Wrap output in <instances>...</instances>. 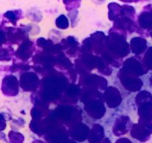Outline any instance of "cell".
<instances>
[{
  "instance_id": "obj_1",
  "label": "cell",
  "mask_w": 152,
  "mask_h": 143,
  "mask_svg": "<svg viewBox=\"0 0 152 143\" xmlns=\"http://www.w3.org/2000/svg\"><path fill=\"white\" fill-rule=\"evenodd\" d=\"M138 24L142 30L152 31V5L144 7L138 17Z\"/></svg>"
},
{
  "instance_id": "obj_2",
  "label": "cell",
  "mask_w": 152,
  "mask_h": 143,
  "mask_svg": "<svg viewBox=\"0 0 152 143\" xmlns=\"http://www.w3.org/2000/svg\"><path fill=\"white\" fill-rule=\"evenodd\" d=\"M139 113L140 116V124L152 123V101L140 104Z\"/></svg>"
},
{
  "instance_id": "obj_3",
  "label": "cell",
  "mask_w": 152,
  "mask_h": 143,
  "mask_svg": "<svg viewBox=\"0 0 152 143\" xmlns=\"http://www.w3.org/2000/svg\"><path fill=\"white\" fill-rule=\"evenodd\" d=\"M2 90L7 96H14L17 93V84L16 78L13 76H7L2 81Z\"/></svg>"
},
{
  "instance_id": "obj_4",
  "label": "cell",
  "mask_w": 152,
  "mask_h": 143,
  "mask_svg": "<svg viewBox=\"0 0 152 143\" xmlns=\"http://www.w3.org/2000/svg\"><path fill=\"white\" fill-rule=\"evenodd\" d=\"M151 134L149 132L148 130L146 129L144 126L140 124L135 125L131 130V136L142 142L148 141L151 138Z\"/></svg>"
},
{
  "instance_id": "obj_5",
  "label": "cell",
  "mask_w": 152,
  "mask_h": 143,
  "mask_svg": "<svg viewBox=\"0 0 152 143\" xmlns=\"http://www.w3.org/2000/svg\"><path fill=\"white\" fill-rule=\"evenodd\" d=\"M132 46L134 52L137 55L143 53L147 48V41L141 37H136L132 40Z\"/></svg>"
},
{
  "instance_id": "obj_6",
  "label": "cell",
  "mask_w": 152,
  "mask_h": 143,
  "mask_svg": "<svg viewBox=\"0 0 152 143\" xmlns=\"http://www.w3.org/2000/svg\"><path fill=\"white\" fill-rule=\"evenodd\" d=\"M121 8H122L121 5H118L117 3H114V2L108 5L110 20H117L118 17L121 15Z\"/></svg>"
},
{
  "instance_id": "obj_7",
  "label": "cell",
  "mask_w": 152,
  "mask_h": 143,
  "mask_svg": "<svg viewBox=\"0 0 152 143\" xmlns=\"http://www.w3.org/2000/svg\"><path fill=\"white\" fill-rule=\"evenodd\" d=\"M92 131L93 132L90 136V139H89L90 143H99L103 137V130L101 127H98V128H95V129L93 128Z\"/></svg>"
},
{
  "instance_id": "obj_8",
  "label": "cell",
  "mask_w": 152,
  "mask_h": 143,
  "mask_svg": "<svg viewBox=\"0 0 152 143\" xmlns=\"http://www.w3.org/2000/svg\"><path fill=\"white\" fill-rule=\"evenodd\" d=\"M143 66L147 70H152V46L149 47L145 54Z\"/></svg>"
},
{
  "instance_id": "obj_9",
  "label": "cell",
  "mask_w": 152,
  "mask_h": 143,
  "mask_svg": "<svg viewBox=\"0 0 152 143\" xmlns=\"http://www.w3.org/2000/svg\"><path fill=\"white\" fill-rule=\"evenodd\" d=\"M21 11H8L4 14V17L11 21L13 24H15L17 20L21 17Z\"/></svg>"
},
{
  "instance_id": "obj_10",
  "label": "cell",
  "mask_w": 152,
  "mask_h": 143,
  "mask_svg": "<svg viewBox=\"0 0 152 143\" xmlns=\"http://www.w3.org/2000/svg\"><path fill=\"white\" fill-rule=\"evenodd\" d=\"M8 137L11 143H23L24 142V136L20 133L11 131L8 134Z\"/></svg>"
},
{
  "instance_id": "obj_11",
  "label": "cell",
  "mask_w": 152,
  "mask_h": 143,
  "mask_svg": "<svg viewBox=\"0 0 152 143\" xmlns=\"http://www.w3.org/2000/svg\"><path fill=\"white\" fill-rule=\"evenodd\" d=\"M64 5H66V8L68 11L76 9L80 6L81 0H64Z\"/></svg>"
},
{
  "instance_id": "obj_12",
  "label": "cell",
  "mask_w": 152,
  "mask_h": 143,
  "mask_svg": "<svg viewBox=\"0 0 152 143\" xmlns=\"http://www.w3.org/2000/svg\"><path fill=\"white\" fill-rule=\"evenodd\" d=\"M56 25L58 27L61 28H66L69 26L68 20H67V18L64 15L60 16L57 19Z\"/></svg>"
},
{
  "instance_id": "obj_13",
  "label": "cell",
  "mask_w": 152,
  "mask_h": 143,
  "mask_svg": "<svg viewBox=\"0 0 152 143\" xmlns=\"http://www.w3.org/2000/svg\"><path fill=\"white\" fill-rule=\"evenodd\" d=\"M9 55L6 49L0 48V61H8Z\"/></svg>"
},
{
  "instance_id": "obj_14",
  "label": "cell",
  "mask_w": 152,
  "mask_h": 143,
  "mask_svg": "<svg viewBox=\"0 0 152 143\" xmlns=\"http://www.w3.org/2000/svg\"><path fill=\"white\" fill-rule=\"evenodd\" d=\"M6 128V123H5V119L2 116H0V132L5 129Z\"/></svg>"
},
{
  "instance_id": "obj_15",
  "label": "cell",
  "mask_w": 152,
  "mask_h": 143,
  "mask_svg": "<svg viewBox=\"0 0 152 143\" xmlns=\"http://www.w3.org/2000/svg\"><path fill=\"white\" fill-rule=\"evenodd\" d=\"M116 143H132V142H131V141H130L129 139H128L122 138V139H119V140H117Z\"/></svg>"
},
{
  "instance_id": "obj_16",
  "label": "cell",
  "mask_w": 152,
  "mask_h": 143,
  "mask_svg": "<svg viewBox=\"0 0 152 143\" xmlns=\"http://www.w3.org/2000/svg\"><path fill=\"white\" fill-rule=\"evenodd\" d=\"M124 2H137V0H120Z\"/></svg>"
},
{
  "instance_id": "obj_17",
  "label": "cell",
  "mask_w": 152,
  "mask_h": 143,
  "mask_svg": "<svg viewBox=\"0 0 152 143\" xmlns=\"http://www.w3.org/2000/svg\"><path fill=\"white\" fill-rule=\"evenodd\" d=\"M101 143H110V142L109 141V139H104V141L102 142Z\"/></svg>"
},
{
  "instance_id": "obj_18",
  "label": "cell",
  "mask_w": 152,
  "mask_h": 143,
  "mask_svg": "<svg viewBox=\"0 0 152 143\" xmlns=\"http://www.w3.org/2000/svg\"><path fill=\"white\" fill-rule=\"evenodd\" d=\"M93 1H94L95 2H96V3H97V2H99V3H102V2H104V0H93Z\"/></svg>"
},
{
  "instance_id": "obj_19",
  "label": "cell",
  "mask_w": 152,
  "mask_h": 143,
  "mask_svg": "<svg viewBox=\"0 0 152 143\" xmlns=\"http://www.w3.org/2000/svg\"><path fill=\"white\" fill-rule=\"evenodd\" d=\"M143 1H147V0H137V2H143Z\"/></svg>"
},
{
  "instance_id": "obj_20",
  "label": "cell",
  "mask_w": 152,
  "mask_h": 143,
  "mask_svg": "<svg viewBox=\"0 0 152 143\" xmlns=\"http://www.w3.org/2000/svg\"><path fill=\"white\" fill-rule=\"evenodd\" d=\"M150 82H151V84L152 85V75L151 76V78H150Z\"/></svg>"
},
{
  "instance_id": "obj_21",
  "label": "cell",
  "mask_w": 152,
  "mask_h": 143,
  "mask_svg": "<svg viewBox=\"0 0 152 143\" xmlns=\"http://www.w3.org/2000/svg\"><path fill=\"white\" fill-rule=\"evenodd\" d=\"M151 34V37H152V31H151V34Z\"/></svg>"
}]
</instances>
